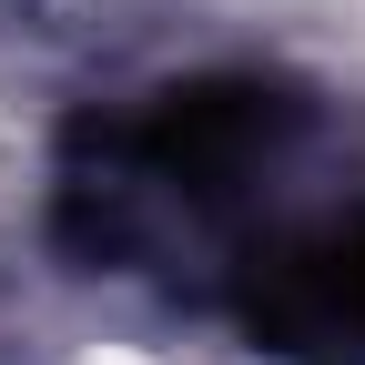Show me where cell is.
Wrapping results in <instances>:
<instances>
[{
  "label": "cell",
  "mask_w": 365,
  "mask_h": 365,
  "mask_svg": "<svg viewBox=\"0 0 365 365\" xmlns=\"http://www.w3.org/2000/svg\"><path fill=\"white\" fill-rule=\"evenodd\" d=\"M234 314L274 365H365V213L254 244L234 264Z\"/></svg>",
  "instance_id": "6da1fadb"
}]
</instances>
